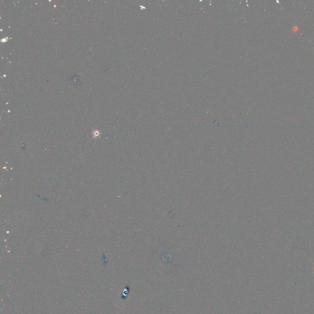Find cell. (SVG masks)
Wrapping results in <instances>:
<instances>
[{
    "label": "cell",
    "mask_w": 314,
    "mask_h": 314,
    "mask_svg": "<svg viewBox=\"0 0 314 314\" xmlns=\"http://www.w3.org/2000/svg\"></svg>",
    "instance_id": "1"
}]
</instances>
